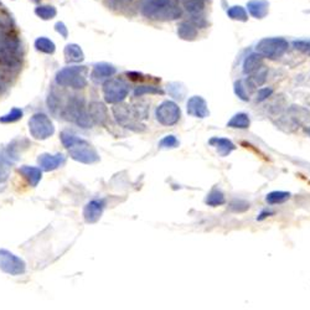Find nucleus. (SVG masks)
Masks as SVG:
<instances>
[{"label":"nucleus","instance_id":"f257e3e1","mask_svg":"<svg viewBox=\"0 0 310 310\" xmlns=\"http://www.w3.org/2000/svg\"><path fill=\"white\" fill-rule=\"evenodd\" d=\"M11 19L0 14V65L15 67L22 57L21 44L14 32H11Z\"/></svg>","mask_w":310,"mask_h":310},{"label":"nucleus","instance_id":"f03ea898","mask_svg":"<svg viewBox=\"0 0 310 310\" xmlns=\"http://www.w3.org/2000/svg\"><path fill=\"white\" fill-rule=\"evenodd\" d=\"M60 137H61V142L65 148L69 149L70 156L76 161L82 162V164H93L99 160V155L96 149L84 139L70 132H62Z\"/></svg>","mask_w":310,"mask_h":310},{"label":"nucleus","instance_id":"7ed1b4c3","mask_svg":"<svg viewBox=\"0 0 310 310\" xmlns=\"http://www.w3.org/2000/svg\"><path fill=\"white\" fill-rule=\"evenodd\" d=\"M113 114L116 117L118 124L124 128L132 129L136 132H142L146 129L144 124L142 123V118H147L139 108H132L128 104H118L113 107Z\"/></svg>","mask_w":310,"mask_h":310},{"label":"nucleus","instance_id":"20e7f679","mask_svg":"<svg viewBox=\"0 0 310 310\" xmlns=\"http://www.w3.org/2000/svg\"><path fill=\"white\" fill-rule=\"evenodd\" d=\"M87 75L88 70L84 66L65 67L56 75V83L62 87H71L81 89L87 86Z\"/></svg>","mask_w":310,"mask_h":310},{"label":"nucleus","instance_id":"39448f33","mask_svg":"<svg viewBox=\"0 0 310 310\" xmlns=\"http://www.w3.org/2000/svg\"><path fill=\"white\" fill-rule=\"evenodd\" d=\"M64 113L67 119L75 122L82 128H89L93 123L89 113H87L84 108V99L79 96H72L69 99L67 104L64 107Z\"/></svg>","mask_w":310,"mask_h":310},{"label":"nucleus","instance_id":"423d86ee","mask_svg":"<svg viewBox=\"0 0 310 310\" xmlns=\"http://www.w3.org/2000/svg\"><path fill=\"white\" fill-rule=\"evenodd\" d=\"M129 93V84L122 78H109L103 84V96L107 103L123 102Z\"/></svg>","mask_w":310,"mask_h":310},{"label":"nucleus","instance_id":"0eeeda50","mask_svg":"<svg viewBox=\"0 0 310 310\" xmlns=\"http://www.w3.org/2000/svg\"><path fill=\"white\" fill-rule=\"evenodd\" d=\"M29 131L35 139L45 141L55 133V127L46 114L35 113L29 121Z\"/></svg>","mask_w":310,"mask_h":310},{"label":"nucleus","instance_id":"6e6552de","mask_svg":"<svg viewBox=\"0 0 310 310\" xmlns=\"http://www.w3.org/2000/svg\"><path fill=\"white\" fill-rule=\"evenodd\" d=\"M155 118L161 126H175L181 118V109L175 102L164 101L155 109Z\"/></svg>","mask_w":310,"mask_h":310},{"label":"nucleus","instance_id":"1a4fd4ad","mask_svg":"<svg viewBox=\"0 0 310 310\" xmlns=\"http://www.w3.org/2000/svg\"><path fill=\"white\" fill-rule=\"evenodd\" d=\"M288 50V42L284 39H264L257 45V52L262 57H268L271 60H277L284 55Z\"/></svg>","mask_w":310,"mask_h":310},{"label":"nucleus","instance_id":"9d476101","mask_svg":"<svg viewBox=\"0 0 310 310\" xmlns=\"http://www.w3.org/2000/svg\"><path fill=\"white\" fill-rule=\"evenodd\" d=\"M0 269L10 276H20L26 271V264L20 257L7 249L0 248Z\"/></svg>","mask_w":310,"mask_h":310},{"label":"nucleus","instance_id":"9b49d317","mask_svg":"<svg viewBox=\"0 0 310 310\" xmlns=\"http://www.w3.org/2000/svg\"><path fill=\"white\" fill-rule=\"evenodd\" d=\"M186 112L189 116L195 117V118L204 119L209 117L210 111L207 102L201 96H192L190 97L186 103Z\"/></svg>","mask_w":310,"mask_h":310},{"label":"nucleus","instance_id":"f8f14e48","mask_svg":"<svg viewBox=\"0 0 310 310\" xmlns=\"http://www.w3.org/2000/svg\"><path fill=\"white\" fill-rule=\"evenodd\" d=\"M106 207V201L104 200H92L84 206L83 217L87 224H96L102 217Z\"/></svg>","mask_w":310,"mask_h":310},{"label":"nucleus","instance_id":"ddd939ff","mask_svg":"<svg viewBox=\"0 0 310 310\" xmlns=\"http://www.w3.org/2000/svg\"><path fill=\"white\" fill-rule=\"evenodd\" d=\"M288 118L294 127H304L310 129V112L301 106H292L288 109Z\"/></svg>","mask_w":310,"mask_h":310},{"label":"nucleus","instance_id":"4468645a","mask_svg":"<svg viewBox=\"0 0 310 310\" xmlns=\"http://www.w3.org/2000/svg\"><path fill=\"white\" fill-rule=\"evenodd\" d=\"M116 72V67H113L109 64H106V62H101V64L94 65L91 74V79L94 83H102V82L111 78Z\"/></svg>","mask_w":310,"mask_h":310},{"label":"nucleus","instance_id":"2eb2a0df","mask_svg":"<svg viewBox=\"0 0 310 310\" xmlns=\"http://www.w3.org/2000/svg\"><path fill=\"white\" fill-rule=\"evenodd\" d=\"M37 161H39L41 169L46 170V171H52V170H56L57 167L62 166L66 162V157L62 154H41Z\"/></svg>","mask_w":310,"mask_h":310},{"label":"nucleus","instance_id":"dca6fc26","mask_svg":"<svg viewBox=\"0 0 310 310\" xmlns=\"http://www.w3.org/2000/svg\"><path fill=\"white\" fill-rule=\"evenodd\" d=\"M89 117L98 124H104L108 119V109L101 102H92L88 107Z\"/></svg>","mask_w":310,"mask_h":310},{"label":"nucleus","instance_id":"f3484780","mask_svg":"<svg viewBox=\"0 0 310 310\" xmlns=\"http://www.w3.org/2000/svg\"><path fill=\"white\" fill-rule=\"evenodd\" d=\"M209 144L214 148H216L220 156H229L233 151H236V146L227 138H219L214 137L209 141Z\"/></svg>","mask_w":310,"mask_h":310},{"label":"nucleus","instance_id":"a211bd4d","mask_svg":"<svg viewBox=\"0 0 310 310\" xmlns=\"http://www.w3.org/2000/svg\"><path fill=\"white\" fill-rule=\"evenodd\" d=\"M19 172L31 186H36L42 177V171L40 167L29 166V165H24L20 167Z\"/></svg>","mask_w":310,"mask_h":310},{"label":"nucleus","instance_id":"6ab92c4d","mask_svg":"<svg viewBox=\"0 0 310 310\" xmlns=\"http://www.w3.org/2000/svg\"><path fill=\"white\" fill-rule=\"evenodd\" d=\"M263 66V61H262V56L259 54H252L244 60L243 62V72L248 76L253 75L254 72L258 71L261 67Z\"/></svg>","mask_w":310,"mask_h":310},{"label":"nucleus","instance_id":"aec40b11","mask_svg":"<svg viewBox=\"0 0 310 310\" xmlns=\"http://www.w3.org/2000/svg\"><path fill=\"white\" fill-rule=\"evenodd\" d=\"M251 126V119L247 113H237L227 122V127L229 128H236V129H247Z\"/></svg>","mask_w":310,"mask_h":310},{"label":"nucleus","instance_id":"412c9836","mask_svg":"<svg viewBox=\"0 0 310 310\" xmlns=\"http://www.w3.org/2000/svg\"><path fill=\"white\" fill-rule=\"evenodd\" d=\"M65 57L67 62H81L83 61L84 55L81 47L76 44L67 45L65 49Z\"/></svg>","mask_w":310,"mask_h":310},{"label":"nucleus","instance_id":"4be33fe9","mask_svg":"<svg viewBox=\"0 0 310 310\" xmlns=\"http://www.w3.org/2000/svg\"><path fill=\"white\" fill-rule=\"evenodd\" d=\"M205 204L209 205L211 207H217V206H221V205L226 204V199H225V195L224 192L221 191L220 189H212L211 191L207 194L206 199H205Z\"/></svg>","mask_w":310,"mask_h":310},{"label":"nucleus","instance_id":"5701e85b","mask_svg":"<svg viewBox=\"0 0 310 310\" xmlns=\"http://www.w3.org/2000/svg\"><path fill=\"white\" fill-rule=\"evenodd\" d=\"M35 47L39 51L44 52V54H54L55 50H56V46H55L54 42L50 39H47V37H39L35 41Z\"/></svg>","mask_w":310,"mask_h":310},{"label":"nucleus","instance_id":"b1692460","mask_svg":"<svg viewBox=\"0 0 310 310\" xmlns=\"http://www.w3.org/2000/svg\"><path fill=\"white\" fill-rule=\"evenodd\" d=\"M289 197H291V194L287 191H272L266 196V201L269 205L283 204L287 200H289Z\"/></svg>","mask_w":310,"mask_h":310},{"label":"nucleus","instance_id":"393cba45","mask_svg":"<svg viewBox=\"0 0 310 310\" xmlns=\"http://www.w3.org/2000/svg\"><path fill=\"white\" fill-rule=\"evenodd\" d=\"M35 12L39 17H41L42 20H50L54 19L56 16L57 11L52 5H39V6L35 9Z\"/></svg>","mask_w":310,"mask_h":310},{"label":"nucleus","instance_id":"a878e982","mask_svg":"<svg viewBox=\"0 0 310 310\" xmlns=\"http://www.w3.org/2000/svg\"><path fill=\"white\" fill-rule=\"evenodd\" d=\"M251 205L248 201L243 199H234L230 202L229 210L232 212H236V214H242V212L248 211Z\"/></svg>","mask_w":310,"mask_h":310},{"label":"nucleus","instance_id":"bb28decb","mask_svg":"<svg viewBox=\"0 0 310 310\" xmlns=\"http://www.w3.org/2000/svg\"><path fill=\"white\" fill-rule=\"evenodd\" d=\"M167 93L174 97L175 99H182L185 93H186V89L179 82H171V83L167 84Z\"/></svg>","mask_w":310,"mask_h":310},{"label":"nucleus","instance_id":"cd10ccee","mask_svg":"<svg viewBox=\"0 0 310 310\" xmlns=\"http://www.w3.org/2000/svg\"><path fill=\"white\" fill-rule=\"evenodd\" d=\"M144 94H164V91L160 89L159 87L154 86H138L134 89V96L142 97Z\"/></svg>","mask_w":310,"mask_h":310},{"label":"nucleus","instance_id":"c85d7f7f","mask_svg":"<svg viewBox=\"0 0 310 310\" xmlns=\"http://www.w3.org/2000/svg\"><path fill=\"white\" fill-rule=\"evenodd\" d=\"M249 79H251L252 86H262V84H263L267 79V69L266 67L262 66L261 69L258 70V71H256L253 75H251Z\"/></svg>","mask_w":310,"mask_h":310},{"label":"nucleus","instance_id":"c756f323","mask_svg":"<svg viewBox=\"0 0 310 310\" xmlns=\"http://www.w3.org/2000/svg\"><path fill=\"white\" fill-rule=\"evenodd\" d=\"M233 91L234 94L238 97L239 99L244 102H248L249 101V93H248V89L247 87L244 86L243 81H236L234 82V87H233Z\"/></svg>","mask_w":310,"mask_h":310},{"label":"nucleus","instance_id":"7c9ffc66","mask_svg":"<svg viewBox=\"0 0 310 310\" xmlns=\"http://www.w3.org/2000/svg\"><path fill=\"white\" fill-rule=\"evenodd\" d=\"M22 117V111L20 108H12L11 112H9L5 116L0 117V123H14L19 121Z\"/></svg>","mask_w":310,"mask_h":310},{"label":"nucleus","instance_id":"2f4dec72","mask_svg":"<svg viewBox=\"0 0 310 310\" xmlns=\"http://www.w3.org/2000/svg\"><path fill=\"white\" fill-rule=\"evenodd\" d=\"M180 146V142L177 141V138L172 134L170 136H165L161 141L159 142V148L161 149H174L177 148Z\"/></svg>","mask_w":310,"mask_h":310},{"label":"nucleus","instance_id":"473e14b6","mask_svg":"<svg viewBox=\"0 0 310 310\" xmlns=\"http://www.w3.org/2000/svg\"><path fill=\"white\" fill-rule=\"evenodd\" d=\"M273 94V88L272 87H263V88H259L258 92L256 94V102H264L266 99H268L269 97Z\"/></svg>","mask_w":310,"mask_h":310},{"label":"nucleus","instance_id":"72a5a7b5","mask_svg":"<svg viewBox=\"0 0 310 310\" xmlns=\"http://www.w3.org/2000/svg\"><path fill=\"white\" fill-rule=\"evenodd\" d=\"M179 34L182 39H186V40H191L196 36V31H195L192 27L186 26V25H182L179 30Z\"/></svg>","mask_w":310,"mask_h":310},{"label":"nucleus","instance_id":"f704fd0d","mask_svg":"<svg viewBox=\"0 0 310 310\" xmlns=\"http://www.w3.org/2000/svg\"><path fill=\"white\" fill-rule=\"evenodd\" d=\"M294 47L303 54L309 55L310 56V40H299V41H294Z\"/></svg>","mask_w":310,"mask_h":310},{"label":"nucleus","instance_id":"c9c22d12","mask_svg":"<svg viewBox=\"0 0 310 310\" xmlns=\"http://www.w3.org/2000/svg\"><path fill=\"white\" fill-rule=\"evenodd\" d=\"M55 29H56V31L59 32L61 36L67 37V35H69V30H67L66 25H65L64 22H57L56 26H55Z\"/></svg>","mask_w":310,"mask_h":310},{"label":"nucleus","instance_id":"e433bc0d","mask_svg":"<svg viewBox=\"0 0 310 310\" xmlns=\"http://www.w3.org/2000/svg\"><path fill=\"white\" fill-rule=\"evenodd\" d=\"M273 215H274V211H271V210H264V211H262L261 214L258 215L257 221H262V220L267 219V217H269V216H273Z\"/></svg>","mask_w":310,"mask_h":310},{"label":"nucleus","instance_id":"4c0bfd02","mask_svg":"<svg viewBox=\"0 0 310 310\" xmlns=\"http://www.w3.org/2000/svg\"><path fill=\"white\" fill-rule=\"evenodd\" d=\"M31 1H34V2H37V1H40V0H31Z\"/></svg>","mask_w":310,"mask_h":310},{"label":"nucleus","instance_id":"58836bf2","mask_svg":"<svg viewBox=\"0 0 310 310\" xmlns=\"http://www.w3.org/2000/svg\"><path fill=\"white\" fill-rule=\"evenodd\" d=\"M308 133H309V136H310V129H309V131H308Z\"/></svg>","mask_w":310,"mask_h":310}]
</instances>
